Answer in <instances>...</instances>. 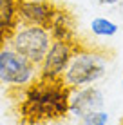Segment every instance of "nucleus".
Masks as SVG:
<instances>
[{"label":"nucleus","instance_id":"nucleus-8","mask_svg":"<svg viewBox=\"0 0 123 125\" xmlns=\"http://www.w3.org/2000/svg\"><path fill=\"white\" fill-rule=\"evenodd\" d=\"M18 24V0H0V49L9 44Z\"/></svg>","mask_w":123,"mask_h":125},{"label":"nucleus","instance_id":"nucleus-6","mask_svg":"<svg viewBox=\"0 0 123 125\" xmlns=\"http://www.w3.org/2000/svg\"><path fill=\"white\" fill-rule=\"evenodd\" d=\"M56 6L49 0H18V20L20 24L40 25L49 29Z\"/></svg>","mask_w":123,"mask_h":125},{"label":"nucleus","instance_id":"nucleus-11","mask_svg":"<svg viewBox=\"0 0 123 125\" xmlns=\"http://www.w3.org/2000/svg\"><path fill=\"white\" fill-rule=\"evenodd\" d=\"M82 123L83 125H107L109 123V113H107V111H103V109L87 113L82 118Z\"/></svg>","mask_w":123,"mask_h":125},{"label":"nucleus","instance_id":"nucleus-1","mask_svg":"<svg viewBox=\"0 0 123 125\" xmlns=\"http://www.w3.org/2000/svg\"><path fill=\"white\" fill-rule=\"evenodd\" d=\"M71 89L62 78L45 80L38 78L25 87V94L20 102V118L27 125H40L60 120L69 114Z\"/></svg>","mask_w":123,"mask_h":125},{"label":"nucleus","instance_id":"nucleus-13","mask_svg":"<svg viewBox=\"0 0 123 125\" xmlns=\"http://www.w3.org/2000/svg\"><path fill=\"white\" fill-rule=\"evenodd\" d=\"M121 89H123V78H121Z\"/></svg>","mask_w":123,"mask_h":125},{"label":"nucleus","instance_id":"nucleus-2","mask_svg":"<svg viewBox=\"0 0 123 125\" xmlns=\"http://www.w3.org/2000/svg\"><path fill=\"white\" fill-rule=\"evenodd\" d=\"M107 73V60L94 51H74L62 80L69 89L94 85Z\"/></svg>","mask_w":123,"mask_h":125},{"label":"nucleus","instance_id":"nucleus-10","mask_svg":"<svg viewBox=\"0 0 123 125\" xmlns=\"http://www.w3.org/2000/svg\"><path fill=\"white\" fill-rule=\"evenodd\" d=\"M118 29H120L118 24L109 20V18H105V16H98V18L91 20V31L98 38H111L118 33Z\"/></svg>","mask_w":123,"mask_h":125},{"label":"nucleus","instance_id":"nucleus-12","mask_svg":"<svg viewBox=\"0 0 123 125\" xmlns=\"http://www.w3.org/2000/svg\"><path fill=\"white\" fill-rule=\"evenodd\" d=\"M98 4H101V6H114V4H118L120 0H96Z\"/></svg>","mask_w":123,"mask_h":125},{"label":"nucleus","instance_id":"nucleus-9","mask_svg":"<svg viewBox=\"0 0 123 125\" xmlns=\"http://www.w3.org/2000/svg\"><path fill=\"white\" fill-rule=\"evenodd\" d=\"M49 33H51L53 40H62V42L74 44L76 24H74L73 15L65 9H58L56 7V13H54L53 20H51V25H49Z\"/></svg>","mask_w":123,"mask_h":125},{"label":"nucleus","instance_id":"nucleus-3","mask_svg":"<svg viewBox=\"0 0 123 125\" xmlns=\"http://www.w3.org/2000/svg\"><path fill=\"white\" fill-rule=\"evenodd\" d=\"M51 42H53V38H51L49 29L40 27V25L18 24V27L15 29L9 40V47H13L16 53L25 56L35 65H40Z\"/></svg>","mask_w":123,"mask_h":125},{"label":"nucleus","instance_id":"nucleus-7","mask_svg":"<svg viewBox=\"0 0 123 125\" xmlns=\"http://www.w3.org/2000/svg\"><path fill=\"white\" fill-rule=\"evenodd\" d=\"M103 93L94 85H85L80 89H71V98H69V113L74 118L82 120L87 113L103 109Z\"/></svg>","mask_w":123,"mask_h":125},{"label":"nucleus","instance_id":"nucleus-5","mask_svg":"<svg viewBox=\"0 0 123 125\" xmlns=\"http://www.w3.org/2000/svg\"><path fill=\"white\" fill-rule=\"evenodd\" d=\"M74 53V44L62 40H53L45 53L44 60L40 62V71L38 76L45 80H58L63 76L67 65H69L71 58Z\"/></svg>","mask_w":123,"mask_h":125},{"label":"nucleus","instance_id":"nucleus-4","mask_svg":"<svg viewBox=\"0 0 123 125\" xmlns=\"http://www.w3.org/2000/svg\"><path fill=\"white\" fill-rule=\"evenodd\" d=\"M38 78V69L33 62L16 53L13 47L0 49V83L25 89Z\"/></svg>","mask_w":123,"mask_h":125}]
</instances>
